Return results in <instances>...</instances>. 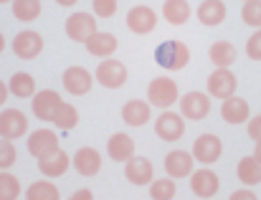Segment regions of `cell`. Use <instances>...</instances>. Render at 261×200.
<instances>
[{"mask_svg":"<svg viewBox=\"0 0 261 200\" xmlns=\"http://www.w3.org/2000/svg\"><path fill=\"white\" fill-rule=\"evenodd\" d=\"M152 162L147 157H129L124 162V178L132 183V185H145V183H152Z\"/></svg>","mask_w":261,"mask_h":200,"instance_id":"cell-17","label":"cell"},{"mask_svg":"<svg viewBox=\"0 0 261 200\" xmlns=\"http://www.w3.org/2000/svg\"><path fill=\"white\" fill-rule=\"evenodd\" d=\"M69 200H94V195H91V190H76Z\"/></svg>","mask_w":261,"mask_h":200,"instance_id":"cell-40","label":"cell"},{"mask_svg":"<svg viewBox=\"0 0 261 200\" xmlns=\"http://www.w3.org/2000/svg\"><path fill=\"white\" fill-rule=\"evenodd\" d=\"M122 119L129 124V127H142L147 119H150V104L142 99H132L122 106Z\"/></svg>","mask_w":261,"mask_h":200,"instance_id":"cell-24","label":"cell"},{"mask_svg":"<svg viewBox=\"0 0 261 200\" xmlns=\"http://www.w3.org/2000/svg\"><path fill=\"white\" fill-rule=\"evenodd\" d=\"M193 165H195V157L193 152H185V150H173L165 155V173L168 178H185V175H193Z\"/></svg>","mask_w":261,"mask_h":200,"instance_id":"cell-14","label":"cell"},{"mask_svg":"<svg viewBox=\"0 0 261 200\" xmlns=\"http://www.w3.org/2000/svg\"><path fill=\"white\" fill-rule=\"evenodd\" d=\"M25 200H61V195H59V188L54 183L38 180V183H31L28 185Z\"/></svg>","mask_w":261,"mask_h":200,"instance_id":"cell-29","label":"cell"},{"mask_svg":"<svg viewBox=\"0 0 261 200\" xmlns=\"http://www.w3.org/2000/svg\"><path fill=\"white\" fill-rule=\"evenodd\" d=\"M20 195V183L15 175L0 170V200H18Z\"/></svg>","mask_w":261,"mask_h":200,"instance_id":"cell-33","label":"cell"},{"mask_svg":"<svg viewBox=\"0 0 261 200\" xmlns=\"http://www.w3.org/2000/svg\"><path fill=\"white\" fill-rule=\"evenodd\" d=\"M241 20L251 28H261V0H246L241 8Z\"/></svg>","mask_w":261,"mask_h":200,"instance_id":"cell-34","label":"cell"},{"mask_svg":"<svg viewBox=\"0 0 261 200\" xmlns=\"http://www.w3.org/2000/svg\"><path fill=\"white\" fill-rule=\"evenodd\" d=\"M246 56L254 61H261V28H256L254 36L246 41Z\"/></svg>","mask_w":261,"mask_h":200,"instance_id":"cell-37","label":"cell"},{"mask_svg":"<svg viewBox=\"0 0 261 200\" xmlns=\"http://www.w3.org/2000/svg\"><path fill=\"white\" fill-rule=\"evenodd\" d=\"M61 84H64V89H66L69 94L82 97V94H87L89 89H91L94 76L89 74L84 66H69V69L64 71V76H61Z\"/></svg>","mask_w":261,"mask_h":200,"instance_id":"cell-13","label":"cell"},{"mask_svg":"<svg viewBox=\"0 0 261 200\" xmlns=\"http://www.w3.org/2000/svg\"><path fill=\"white\" fill-rule=\"evenodd\" d=\"M190 188H193V193L200 200H208L218 193L221 183H218V175H216L213 170L203 167V170H195V173L190 175Z\"/></svg>","mask_w":261,"mask_h":200,"instance_id":"cell-15","label":"cell"},{"mask_svg":"<svg viewBox=\"0 0 261 200\" xmlns=\"http://www.w3.org/2000/svg\"><path fill=\"white\" fill-rule=\"evenodd\" d=\"M69 165H71V157H69L64 150H56L54 155L38 160V167H41V173H43L46 178H59V175H64V173L69 170Z\"/></svg>","mask_w":261,"mask_h":200,"instance_id":"cell-22","label":"cell"},{"mask_svg":"<svg viewBox=\"0 0 261 200\" xmlns=\"http://www.w3.org/2000/svg\"><path fill=\"white\" fill-rule=\"evenodd\" d=\"M228 200H259V198H256V195H254L251 190H246V188H241V190H236V193H233V195H231V198H228Z\"/></svg>","mask_w":261,"mask_h":200,"instance_id":"cell-39","label":"cell"},{"mask_svg":"<svg viewBox=\"0 0 261 200\" xmlns=\"http://www.w3.org/2000/svg\"><path fill=\"white\" fill-rule=\"evenodd\" d=\"M96 81H99L101 87H107V89H119V87H124V81H127V69H124V64L117 61V59H104V61L96 66Z\"/></svg>","mask_w":261,"mask_h":200,"instance_id":"cell-4","label":"cell"},{"mask_svg":"<svg viewBox=\"0 0 261 200\" xmlns=\"http://www.w3.org/2000/svg\"><path fill=\"white\" fill-rule=\"evenodd\" d=\"M0 3H13V0H0Z\"/></svg>","mask_w":261,"mask_h":200,"instance_id":"cell-45","label":"cell"},{"mask_svg":"<svg viewBox=\"0 0 261 200\" xmlns=\"http://www.w3.org/2000/svg\"><path fill=\"white\" fill-rule=\"evenodd\" d=\"M147 99L150 104L160 106V109H168L173 106L175 101H180V92H177V84L168 76H158L150 81V89H147Z\"/></svg>","mask_w":261,"mask_h":200,"instance_id":"cell-2","label":"cell"},{"mask_svg":"<svg viewBox=\"0 0 261 200\" xmlns=\"http://www.w3.org/2000/svg\"><path fill=\"white\" fill-rule=\"evenodd\" d=\"M94 33H96V20H94L91 13H74V15H69V20H66V36L71 41L87 43Z\"/></svg>","mask_w":261,"mask_h":200,"instance_id":"cell-9","label":"cell"},{"mask_svg":"<svg viewBox=\"0 0 261 200\" xmlns=\"http://www.w3.org/2000/svg\"><path fill=\"white\" fill-rule=\"evenodd\" d=\"M56 3H59V5H74L76 0H56Z\"/></svg>","mask_w":261,"mask_h":200,"instance_id":"cell-43","label":"cell"},{"mask_svg":"<svg viewBox=\"0 0 261 200\" xmlns=\"http://www.w3.org/2000/svg\"><path fill=\"white\" fill-rule=\"evenodd\" d=\"M94 5V15L99 18H112L117 13V0H91Z\"/></svg>","mask_w":261,"mask_h":200,"instance_id":"cell-36","label":"cell"},{"mask_svg":"<svg viewBox=\"0 0 261 200\" xmlns=\"http://www.w3.org/2000/svg\"><path fill=\"white\" fill-rule=\"evenodd\" d=\"M8 92H10V94H15V97H20V99L33 97V94H36V81H33V76H31V74L18 71V74H13V79L8 81Z\"/></svg>","mask_w":261,"mask_h":200,"instance_id":"cell-28","label":"cell"},{"mask_svg":"<svg viewBox=\"0 0 261 200\" xmlns=\"http://www.w3.org/2000/svg\"><path fill=\"white\" fill-rule=\"evenodd\" d=\"M71 165H74L76 173H82L84 178H91V175H96V173L101 170V155H99V150H94V147H82V150L74 155Z\"/></svg>","mask_w":261,"mask_h":200,"instance_id":"cell-20","label":"cell"},{"mask_svg":"<svg viewBox=\"0 0 261 200\" xmlns=\"http://www.w3.org/2000/svg\"><path fill=\"white\" fill-rule=\"evenodd\" d=\"M236 175L244 185H259L261 183V162L251 155V157H244L236 167Z\"/></svg>","mask_w":261,"mask_h":200,"instance_id":"cell-27","label":"cell"},{"mask_svg":"<svg viewBox=\"0 0 261 200\" xmlns=\"http://www.w3.org/2000/svg\"><path fill=\"white\" fill-rule=\"evenodd\" d=\"M211 61L216 64V69H228L236 61V46L231 41H216L208 51Z\"/></svg>","mask_w":261,"mask_h":200,"instance_id":"cell-25","label":"cell"},{"mask_svg":"<svg viewBox=\"0 0 261 200\" xmlns=\"http://www.w3.org/2000/svg\"><path fill=\"white\" fill-rule=\"evenodd\" d=\"M15 157H18V152H15L13 142L0 139V170H8L10 165H15Z\"/></svg>","mask_w":261,"mask_h":200,"instance_id":"cell-35","label":"cell"},{"mask_svg":"<svg viewBox=\"0 0 261 200\" xmlns=\"http://www.w3.org/2000/svg\"><path fill=\"white\" fill-rule=\"evenodd\" d=\"M5 99H8V87H5V84L0 81V106L5 104Z\"/></svg>","mask_w":261,"mask_h":200,"instance_id":"cell-41","label":"cell"},{"mask_svg":"<svg viewBox=\"0 0 261 200\" xmlns=\"http://www.w3.org/2000/svg\"><path fill=\"white\" fill-rule=\"evenodd\" d=\"M43 51V38L41 33L36 31H20L15 38H13V53L23 61H31V59H38Z\"/></svg>","mask_w":261,"mask_h":200,"instance_id":"cell-5","label":"cell"},{"mask_svg":"<svg viewBox=\"0 0 261 200\" xmlns=\"http://www.w3.org/2000/svg\"><path fill=\"white\" fill-rule=\"evenodd\" d=\"M236 76L231 74V69H216L211 76H208V94L216 97V99H228L236 94Z\"/></svg>","mask_w":261,"mask_h":200,"instance_id":"cell-8","label":"cell"},{"mask_svg":"<svg viewBox=\"0 0 261 200\" xmlns=\"http://www.w3.org/2000/svg\"><path fill=\"white\" fill-rule=\"evenodd\" d=\"M59 147V134L54 129H36L31 137H28V152L36 157V160H43L48 155H54Z\"/></svg>","mask_w":261,"mask_h":200,"instance_id":"cell-6","label":"cell"},{"mask_svg":"<svg viewBox=\"0 0 261 200\" xmlns=\"http://www.w3.org/2000/svg\"><path fill=\"white\" fill-rule=\"evenodd\" d=\"M150 198L152 200H173L175 198V180L173 178H160L150 183Z\"/></svg>","mask_w":261,"mask_h":200,"instance_id":"cell-32","label":"cell"},{"mask_svg":"<svg viewBox=\"0 0 261 200\" xmlns=\"http://www.w3.org/2000/svg\"><path fill=\"white\" fill-rule=\"evenodd\" d=\"M177 104H180V114H182L185 119H190V122L205 119L208 111H211V99H208L203 92H188Z\"/></svg>","mask_w":261,"mask_h":200,"instance_id":"cell-10","label":"cell"},{"mask_svg":"<svg viewBox=\"0 0 261 200\" xmlns=\"http://www.w3.org/2000/svg\"><path fill=\"white\" fill-rule=\"evenodd\" d=\"M249 137H251L254 142H261V114L249 122Z\"/></svg>","mask_w":261,"mask_h":200,"instance_id":"cell-38","label":"cell"},{"mask_svg":"<svg viewBox=\"0 0 261 200\" xmlns=\"http://www.w3.org/2000/svg\"><path fill=\"white\" fill-rule=\"evenodd\" d=\"M13 15L23 23H31L41 15V0H13Z\"/></svg>","mask_w":261,"mask_h":200,"instance_id":"cell-30","label":"cell"},{"mask_svg":"<svg viewBox=\"0 0 261 200\" xmlns=\"http://www.w3.org/2000/svg\"><path fill=\"white\" fill-rule=\"evenodd\" d=\"M249 114H251L249 101L236 97V94L228 97V99H223V104H221V117L228 124H244V122H249Z\"/></svg>","mask_w":261,"mask_h":200,"instance_id":"cell-18","label":"cell"},{"mask_svg":"<svg viewBox=\"0 0 261 200\" xmlns=\"http://www.w3.org/2000/svg\"><path fill=\"white\" fill-rule=\"evenodd\" d=\"M155 25H158V13H155L150 5H135V8L127 13V28H129L132 33L145 36V33L155 31Z\"/></svg>","mask_w":261,"mask_h":200,"instance_id":"cell-11","label":"cell"},{"mask_svg":"<svg viewBox=\"0 0 261 200\" xmlns=\"http://www.w3.org/2000/svg\"><path fill=\"white\" fill-rule=\"evenodd\" d=\"M198 20L203 25H218L226 20V3L223 0H203L198 8Z\"/></svg>","mask_w":261,"mask_h":200,"instance_id":"cell-23","label":"cell"},{"mask_svg":"<svg viewBox=\"0 0 261 200\" xmlns=\"http://www.w3.org/2000/svg\"><path fill=\"white\" fill-rule=\"evenodd\" d=\"M87 51L91 56H99V59H109L114 51H117V38L112 33H104V31H96L87 43Z\"/></svg>","mask_w":261,"mask_h":200,"instance_id":"cell-21","label":"cell"},{"mask_svg":"<svg viewBox=\"0 0 261 200\" xmlns=\"http://www.w3.org/2000/svg\"><path fill=\"white\" fill-rule=\"evenodd\" d=\"M33 114L41 119V122H54V114H56V109L61 106V97H59V92H54V89H43V92H38V94H33Z\"/></svg>","mask_w":261,"mask_h":200,"instance_id":"cell-16","label":"cell"},{"mask_svg":"<svg viewBox=\"0 0 261 200\" xmlns=\"http://www.w3.org/2000/svg\"><path fill=\"white\" fill-rule=\"evenodd\" d=\"M5 51V38H3V33H0V53Z\"/></svg>","mask_w":261,"mask_h":200,"instance_id":"cell-44","label":"cell"},{"mask_svg":"<svg viewBox=\"0 0 261 200\" xmlns=\"http://www.w3.org/2000/svg\"><path fill=\"white\" fill-rule=\"evenodd\" d=\"M163 18L170 25H182L190 18V5L188 0H165L163 3Z\"/></svg>","mask_w":261,"mask_h":200,"instance_id":"cell-26","label":"cell"},{"mask_svg":"<svg viewBox=\"0 0 261 200\" xmlns=\"http://www.w3.org/2000/svg\"><path fill=\"white\" fill-rule=\"evenodd\" d=\"M76 122H79V111H76V106L61 101V106H59L56 114H54V124H56L59 129H74Z\"/></svg>","mask_w":261,"mask_h":200,"instance_id":"cell-31","label":"cell"},{"mask_svg":"<svg viewBox=\"0 0 261 200\" xmlns=\"http://www.w3.org/2000/svg\"><path fill=\"white\" fill-rule=\"evenodd\" d=\"M155 132L163 142H177L185 132V122H182V114H175V111H163L155 122Z\"/></svg>","mask_w":261,"mask_h":200,"instance_id":"cell-12","label":"cell"},{"mask_svg":"<svg viewBox=\"0 0 261 200\" xmlns=\"http://www.w3.org/2000/svg\"><path fill=\"white\" fill-rule=\"evenodd\" d=\"M221 152H223V145L216 134H200L193 142V157H195V162H203L205 167L213 165L221 157Z\"/></svg>","mask_w":261,"mask_h":200,"instance_id":"cell-7","label":"cell"},{"mask_svg":"<svg viewBox=\"0 0 261 200\" xmlns=\"http://www.w3.org/2000/svg\"><path fill=\"white\" fill-rule=\"evenodd\" d=\"M244 3H246V0H244Z\"/></svg>","mask_w":261,"mask_h":200,"instance_id":"cell-46","label":"cell"},{"mask_svg":"<svg viewBox=\"0 0 261 200\" xmlns=\"http://www.w3.org/2000/svg\"><path fill=\"white\" fill-rule=\"evenodd\" d=\"M28 132V119L20 109H3L0 111V139H20Z\"/></svg>","mask_w":261,"mask_h":200,"instance_id":"cell-3","label":"cell"},{"mask_svg":"<svg viewBox=\"0 0 261 200\" xmlns=\"http://www.w3.org/2000/svg\"><path fill=\"white\" fill-rule=\"evenodd\" d=\"M155 61L163 66V69H170V71H180L188 66L190 61V51L185 43L180 41H165L163 46H158L155 51Z\"/></svg>","mask_w":261,"mask_h":200,"instance_id":"cell-1","label":"cell"},{"mask_svg":"<svg viewBox=\"0 0 261 200\" xmlns=\"http://www.w3.org/2000/svg\"><path fill=\"white\" fill-rule=\"evenodd\" d=\"M254 157L261 162V142H256V150H254Z\"/></svg>","mask_w":261,"mask_h":200,"instance_id":"cell-42","label":"cell"},{"mask_svg":"<svg viewBox=\"0 0 261 200\" xmlns=\"http://www.w3.org/2000/svg\"><path fill=\"white\" fill-rule=\"evenodd\" d=\"M107 155L114 162H127L129 157H135V142H132V137L124 134V132L112 134L109 142H107Z\"/></svg>","mask_w":261,"mask_h":200,"instance_id":"cell-19","label":"cell"}]
</instances>
